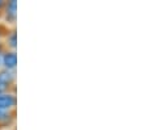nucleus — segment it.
<instances>
[{
	"instance_id": "nucleus-7",
	"label": "nucleus",
	"mask_w": 147,
	"mask_h": 130,
	"mask_svg": "<svg viewBox=\"0 0 147 130\" xmlns=\"http://www.w3.org/2000/svg\"><path fill=\"white\" fill-rule=\"evenodd\" d=\"M3 57H4V54L0 51V67H3Z\"/></svg>"
},
{
	"instance_id": "nucleus-3",
	"label": "nucleus",
	"mask_w": 147,
	"mask_h": 130,
	"mask_svg": "<svg viewBox=\"0 0 147 130\" xmlns=\"http://www.w3.org/2000/svg\"><path fill=\"white\" fill-rule=\"evenodd\" d=\"M13 82V74L8 70H3L0 71V93H4L7 90V87Z\"/></svg>"
},
{
	"instance_id": "nucleus-8",
	"label": "nucleus",
	"mask_w": 147,
	"mask_h": 130,
	"mask_svg": "<svg viewBox=\"0 0 147 130\" xmlns=\"http://www.w3.org/2000/svg\"><path fill=\"white\" fill-rule=\"evenodd\" d=\"M1 5H3V1H0V8H1Z\"/></svg>"
},
{
	"instance_id": "nucleus-2",
	"label": "nucleus",
	"mask_w": 147,
	"mask_h": 130,
	"mask_svg": "<svg viewBox=\"0 0 147 130\" xmlns=\"http://www.w3.org/2000/svg\"><path fill=\"white\" fill-rule=\"evenodd\" d=\"M17 65V54L15 51H11V53H5L3 57V66L5 67V70L8 71H12L16 68Z\"/></svg>"
},
{
	"instance_id": "nucleus-1",
	"label": "nucleus",
	"mask_w": 147,
	"mask_h": 130,
	"mask_svg": "<svg viewBox=\"0 0 147 130\" xmlns=\"http://www.w3.org/2000/svg\"><path fill=\"white\" fill-rule=\"evenodd\" d=\"M16 105V97L11 93H0V110L8 112Z\"/></svg>"
},
{
	"instance_id": "nucleus-4",
	"label": "nucleus",
	"mask_w": 147,
	"mask_h": 130,
	"mask_svg": "<svg viewBox=\"0 0 147 130\" xmlns=\"http://www.w3.org/2000/svg\"><path fill=\"white\" fill-rule=\"evenodd\" d=\"M17 3L15 0L9 1L8 5H7V20L11 22H15L16 21V17H17Z\"/></svg>"
},
{
	"instance_id": "nucleus-6",
	"label": "nucleus",
	"mask_w": 147,
	"mask_h": 130,
	"mask_svg": "<svg viewBox=\"0 0 147 130\" xmlns=\"http://www.w3.org/2000/svg\"><path fill=\"white\" fill-rule=\"evenodd\" d=\"M8 118H9L8 112H5V110H0V122H4V121H7Z\"/></svg>"
},
{
	"instance_id": "nucleus-5",
	"label": "nucleus",
	"mask_w": 147,
	"mask_h": 130,
	"mask_svg": "<svg viewBox=\"0 0 147 130\" xmlns=\"http://www.w3.org/2000/svg\"><path fill=\"white\" fill-rule=\"evenodd\" d=\"M7 42H8V45L12 47V49H16V46H17V36H16V32L11 33V36L7 38Z\"/></svg>"
}]
</instances>
